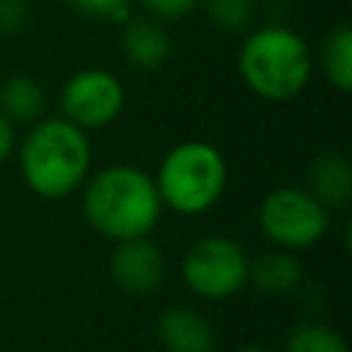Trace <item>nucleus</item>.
<instances>
[{
    "mask_svg": "<svg viewBox=\"0 0 352 352\" xmlns=\"http://www.w3.org/2000/svg\"><path fill=\"white\" fill-rule=\"evenodd\" d=\"M157 338L168 352H212L214 333L209 322L184 305H170L157 319Z\"/></svg>",
    "mask_w": 352,
    "mask_h": 352,
    "instance_id": "nucleus-10",
    "label": "nucleus"
},
{
    "mask_svg": "<svg viewBox=\"0 0 352 352\" xmlns=\"http://www.w3.org/2000/svg\"><path fill=\"white\" fill-rule=\"evenodd\" d=\"M308 192L324 206H346L352 195V165L341 154H319L308 168Z\"/></svg>",
    "mask_w": 352,
    "mask_h": 352,
    "instance_id": "nucleus-11",
    "label": "nucleus"
},
{
    "mask_svg": "<svg viewBox=\"0 0 352 352\" xmlns=\"http://www.w3.org/2000/svg\"><path fill=\"white\" fill-rule=\"evenodd\" d=\"M322 72L327 82L346 94L352 88V30L349 25H338L327 33L322 44Z\"/></svg>",
    "mask_w": 352,
    "mask_h": 352,
    "instance_id": "nucleus-14",
    "label": "nucleus"
},
{
    "mask_svg": "<svg viewBox=\"0 0 352 352\" xmlns=\"http://www.w3.org/2000/svg\"><path fill=\"white\" fill-rule=\"evenodd\" d=\"M124 107V85L104 69H82L72 74L60 91L63 118L80 129H96L118 118Z\"/></svg>",
    "mask_w": 352,
    "mask_h": 352,
    "instance_id": "nucleus-7",
    "label": "nucleus"
},
{
    "mask_svg": "<svg viewBox=\"0 0 352 352\" xmlns=\"http://www.w3.org/2000/svg\"><path fill=\"white\" fill-rule=\"evenodd\" d=\"M162 212L154 179L132 165H113L94 173L82 190L85 220L107 239L146 236Z\"/></svg>",
    "mask_w": 352,
    "mask_h": 352,
    "instance_id": "nucleus-1",
    "label": "nucleus"
},
{
    "mask_svg": "<svg viewBox=\"0 0 352 352\" xmlns=\"http://www.w3.org/2000/svg\"><path fill=\"white\" fill-rule=\"evenodd\" d=\"M14 151V124L0 113V162Z\"/></svg>",
    "mask_w": 352,
    "mask_h": 352,
    "instance_id": "nucleus-20",
    "label": "nucleus"
},
{
    "mask_svg": "<svg viewBox=\"0 0 352 352\" xmlns=\"http://www.w3.org/2000/svg\"><path fill=\"white\" fill-rule=\"evenodd\" d=\"M91 165V143L85 129L66 118L36 124L22 140L19 170L28 187L41 198H63L74 192Z\"/></svg>",
    "mask_w": 352,
    "mask_h": 352,
    "instance_id": "nucleus-2",
    "label": "nucleus"
},
{
    "mask_svg": "<svg viewBox=\"0 0 352 352\" xmlns=\"http://www.w3.org/2000/svg\"><path fill=\"white\" fill-rule=\"evenodd\" d=\"M261 231L280 248H311L327 231V209L302 187H278L258 206Z\"/></svg>",
    "mask_w": 352,
    "mask_h": 352,
    "instance_id": "nucleus-5",
    "label": "nucleus"
},
{
    "mask_svg": "<svg viewBox=\"0 0 352 352\" xmlns=\"http://www.w3.org/2000/svg\"><path fill=\"white\" fill-rule=\"evenodd\" d=\"M239 74L261 99H292L311 77L308 44L300 33L283 25H264L245 38L239 50Z\"/></svg>",
    "mask_w": 352,
    "mask_h": 352,
    "instance_id": "nucleus-3",
    "label": "nucleus"
},
{
    "mask_svg": "<svg viewBox=\"0 0 352 352\" xmlns=\"http://www.w3.org/2000/svg\"><path fill=\"white\" fill-rule=\"evenodd\" d=\"M140 6L154 19H182L198 6V0H140Z\"/></svg>",
    "mask_w": 352,
    "mask_h": 352,
    "instance_id": "nucleus-19",
    "label": "nucleus"
},
{
    "mask_svg": "<svg viewBox=\"0 0 352 352\" xmlns=\"http://www.w3.org/2000/svg\"><path fill=\"white\" fill-rule=\"evenodd\" d=\"M30 22L28 0H0V33H19Z\"/></svg>",
    "mask_w": 352,
    "mask_h": 352,
    "instance_id": "nucleus-18",
    "label": "nucleus"
},
{
    "mask_svg": "<svg viewBox=\"0 0 352 352\" xmlns=\"http://www.w3.org/2000/svg\"><path fill=\"white\" fill-rule=\"evenodd\" d=\"M300 278L302 272L297 258L283 250L264 253L248 264V280H253V286L264 294H286L300 283Z\"/></svg>",
    "mask_w": 352,
    "mask_h": 352,
    "instance_id": "nucleus-12",
    "label": "nucleus"
},
{
    "mask_svg": "<svg viewBox=\"0 0 352 352\" xmlns=\"http://www.w3.org/2000/svg\"><path fill=\"white\" fill-rule=\"evenodd\" d=\"M248 253L239 242L231 236H201L182 261L184 283L206 297V300H223L236 294L248 283Z\"/></svg>",
    "mask_w": 352,
    "mask_h": 352,
    "instance_id": "nucleus-6",
    "label": "nucleus"
},
{
    "mask_svg": "<svg viewBox=\"0 0 352 352\" xmlns=\"http://www.w3.org/2000/svg\"><path fill=\"white\" fill-rule=\"evenodd\" d=\"M206 16L214 28L226 33H242L256 19L253 0H206Z\"/></svg>",
    "mask_w": 352,
    "mask_h": 352,
    "instance_id": "nucleus-16",
    "label": "nucleus"
},
{
    "mask_svg": "<svg viewBox=\"0 0 352 352\" xmlns=\"http://www.w3.org/2000/svg\"><path fill=\"white\" fill-rule=\"evenodd\" d=\"M44 110V91L33 77L14 74L0 85V113L14 121H36Z\"/></svg>",
    "mask_w": 352,
    "mask_h": 352,
    "instance_id": "nucleus-13",
    "label": "nucleus"
},
{
    "mask_svg": "<svg viewBox=\"0 0 352 352\" xmlns=\"http://www.w3.org/2000/svg\"><path fill=\"white\" fill-rule=\"evenodd\" d=\"M286 352H349V349L341 333H336L333 327L305 322L289 333Z\"/></svg>",
    "mask_w": 352,
    "mask_h": 352,
    "instance_id": "nucleus-15",
    "label": "nucleus"
},
{
    "mask_svg": "<svg viewBox=\"0 0 352 352\" xmlns=\"http://www.w3.org/2000/svg\"><path fill=\"white\" fill-rule=\"evenodd\" d=\"M124 58L140 72H157L170 58V38L160 19L154 16H129L121 33Z\"/></svg>",
    "mask_w": 352,
    "mask_h": 352,
    "instance_id": "nucleus-9",
    "label": "nucleus"
},
{
    "mask_svg": "<svg viewBox=\"0 0 352 352\" xmlns=\"http://www.w3.org/2000/svg\"><path fill=\"white\" fill-rule=\"evenodd\" d=\"M110 275L124 294L146 297V294L157 292L165 278L162 250L148 236L124 239L116 245V250L110 256Z\"/></svg>",
    "mask_w": 352,
    "mask_h": 352,
    "instance_id": "nucleus-8",
    "label": "nucleus"
},
{
    "mask_svg": "<svg viewBox=\"0 0 352 352\" xmlns=\"http://www.w3.org/2000/svg\"><path fill=\"white\" fill-rule=\"evenodd\" d=\"M239 352H267V349H261V346H245V349H239Z\"/></svg>",
    "mask_w": 352,
    "mask_h": 352,
    "instance_id": "nucleus-21",
    "label": "nucleus"
},
{
    "mask_svg": "<svg viewBox=\"0 0 352 352\" xmlns=\"http://www.w3.org/2000/svg\"><path fill=\"white\" fill-rule=\"evenodd\" d=\"M77 14L102 22H126L132 16V0H66Z\"/></svg>",
    "mask_w": 352,
    "mask_h": 352,
    "instance_id": "nucleus-17",
    "label": "nucleus"
},
{
    "mask_svg": "<svg viewBox=\"0 0 352 352\" xmlns=\"http://www.w3.org/2000/svg\"><path fill=\"white\" fill-rule=\"evenodd\" d=\"M228 182L223 154L204 140H184L173 146L157 170V192L165 206L179 214H201L212 209Z\"/></svg>",
    "mask_w": 352,
    "mask_h": 352,
    "instance_id": "nucleus-4",
    "label": "nucleus"
}]
</instances>
